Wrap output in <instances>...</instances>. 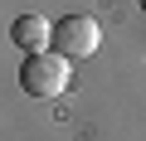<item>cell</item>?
Wrapping results in <instances>:
<instances>
[{"instance_id":"3","label":"cell","mask_w":146,"mask_h":141,"mask_svg":"<svg viewBox=\"0 0 146 141\" xmlns=\"http://www.w3.org/2000/svg\"><path fill=\"white\" fill-rule=\"evenodd\" d=\"M10 39H15V49L39 54V49H49V44H54V24H49L44 15H20V20L10 24Z\"/></svg>"},{"instance_id":"4","label":"cell","mask_w":146,"mask_h":141,"mask_svg":"<svg viewBox=\"0 0 146 141\" xmlns=\"http://www.w3.org/2000/svg\"><path fill=\"white\" fill-rule=\"evenodd\" d=\"M136 5H141V10H146V0H136Z\"/></svg>"},{"instance_id":"1","label":"cell","mask_w":146,"mask_h":141,"mask_svg":"<svg viewBox=\"0 0 146 141\" xmlns=\"http://www.w3.org/2000/svg\"><path fill=\"white\" fill-rule=\"evenodd\" d=\"M73 58H63L58 49H39V54H25L20 63V88L29 97H58L68 83H73Z\"/></svg>"},{"instance_id":"2","label":"cell","mask_w":146,"mask_h":141,"mask_svg":"<svg viewBox=\"0 0 146 141\" xmlns=\"http://www.w3.org/2000/svg\"><path fill=\"white\" fill-rule=\"evenodd\" d=\"M98 44H102V29L93 15H63L54 29V49L63 58H88V54H98Z\"/></svg>"}]
</instances>
